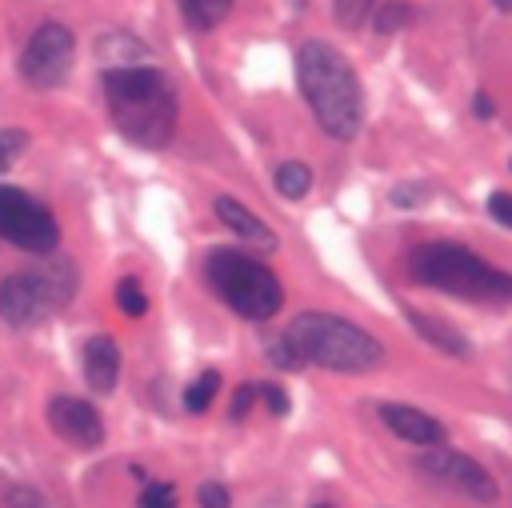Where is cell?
<instances>
[{
    "label": "cell",
    "instance_id": "cell-4",
    "mask_svg": "<svg viewBox=\"0 0 512 508\" xmlns=\"http://www.w3.org/2000/svg\"><path fill=\"white\" fill-rule=\"evenodd\" d=\"M284 336L296 344L304 364H320L328 372H372L384 364V344L336 312H300L288 320Z\"/></svg>",
    "mask_w": 512,
    "mask_h": 508
},
{
    "label": "cell",
    "instance_id": "cell-26",
    "mask_svg": "<svg viewBox=\"0 0 512 508\" xmlns=\"http://www.w3.org/2000/svg\"><path fill=\"white\" fill-rule=\"evenodd\" d=\"M196 500H200V508H228L232 504V496H228V488L220 480H204L196 488Z\"/></svg>",
    "mask_w": 512,
    "mask_h": 508
},
{
    "label": "cell",
    "instance_id": "cell-9",
    "mask_svg": "<svg viewBox=\"0 0 512 508\" xmlns=\"http://www.w3.org/2000/svg\"><path fill=\"white\" fill-rule=\"evenodd\" d=\"M416 468L420 472H428L432 480H440V484H448V488H456V492H464V496H472V500H484V504H492L500 492H496V480L472 460V456H464V452H456V448H444V444H432L428 452H420L416 456Z\"/></svg>",
    "mask_w": 512,
    "mask_h": 508
},
{
    "label": "cell",
    "instance_id": "cell-6",
    "mask_svg": "<svg viewBox=\"0 0 512 508\" xmlns=\"http://www.w3.org/2000/svg\"><path fill=\"white\" fill-rule=\"evenodd\" d=\"M204 276L212 284V292L240 312L244 320H272L284 304V288L276 280V272L236 248H216L204 260Z\"/></svg>",
    "mask_w": 512,
    "mask_h": 508
},
{
    "label": "cell",
    "instance_id": "cell-12",
    "mask_svg": "<svg viewBox=\"0 0 512 508\" xmlns=\"http://www.w3.org/2000/svg\"><path fill=\"white\" fill-rule=\"evenodd\" d=\"M84 380L96 392H112L120 380V344L112 336H88L84 340Z\"/></svg>",
    "mask_w": 512,
    "mask_h": 508
},
{
    "label": "cell",
    "instance_id": "cell-24",
    "mask_svg": "<svg viewBox=\"0 0 512 508\" xmlns=\"http://www.w3.org/2000/svg\"><path fill=\"white\" fill-rule=\"evenodd\" d=\"M4 508H44V496H40L32 484H8Z\"/></svg>",
    "mask_w": 512,
    "mask_h": 508
},
{
    "label": "cell",
    "instance_id": "cell-8",
    "mask_svg": "<svg viewBox=\"0 0 512 508\" xmlns=\"http://www.w3.org/2000/svg\"><path fill=\"white\" fill-rule=\"evenodd\" d=\"M72 32L64 24H40L32 32V40L24 44L20 52V76L32 84V88H56L68 80V68H72Z\"/></svg>",
    "mask_w": 512,
    "mask_h": 508
},
{
    "label": "cell",
    "instance_id": "cell-19",
    "mask_svg": "<svg viewBox=\"0 0 512 508\" xmlns=\"http://www.w3.org/2000/svg\"><path fill=\"white\" fill-rule=\"evenodd\" d=\"M216 392H220V372H204V376H196L192 384H188V392H184V408L188 412H208V404L216 400Z\"/></svg>",
    "mask_w": 512,
    "mask_h": 508
},
{
    "label": "cell",
    "instance_id": "cell-25",
    "mask_svg": "<svg viewBox=\"0 0 512 508\" xmlns=\"http://www.w3.org/2000/svg\"><path fill=\"white\" fill-rule=\"evenodd\" d=\"M136 508H176V488L172 484H148L144 492H140V504Z\"/></svg>",
    "mask_w": 512,
    "mask_h": 508
},
{
    "label": "cell",
    "instance_id": "cell-17",
    "mask_svg": "<svg viewBox=\"0 0 512 508\" xmlns=\"http://www.w3.org/2000/svg\"><path fill=\"white\" fill-rule=\"evenodd\" d=\"M276 192H280L284 200H304V196L312 192V168L300 164V160H284V164L276 168Z\"/></svg>",
    "mask_w": 512,
    "mask_h": 508
},
{
    "label": "cell",
    "instance_id": "cell-27",
    "mask_svg": "<svg viewBox=\"0 0 512 508\" xmlns=\"http://www.w3.org/2000/svg\"><path fill=\"white\" fill-rule=\"evenodd\" d=\"M488 212H492L496 224L512 228V192H492V196H488Z\"/></svg>",
    "mask_w": 512,
    "mask_h": 508
},
{
    "label": "cell",
    "instance_id": "cell-31",
    "mask_svg": "<svg viewBox=\"0 0 512 508\" xmlns=\"http://www.w3.org/2000/svg\"><path fill=\"white\" fill-rule=\"evenodd\" d=\"M472 112H476V116H492V100H488L484 92H476V100H472Z\"/></svg>",
    "mask_w": 512,
    "mask_h": 508
},
{
    "label": "cell",
    "instance_id": "cell-32",
    "mask_svg": "<svg viewBox=\"0 0 512 508\" xmlns=\"http://www.w3.org/2000/svg\"><path fill=\"white\" fill-rule=\"evenodd\" d=\"M492 4H496L500 12H512V0H492Z\"/></svg>",
    "mask_w": 512,
    "mask_h": 508
},
{
    "label": "cell",
    "instance_id": "cell-11",
    "mask_svg": "<svg viewBox=\"0 0 512 508\" xmlns=\"http://www.w3.org/2000/svg\"><path fill=\"white\" fill-rule=\"evenodd\" d=\"M380 420H384L400 440H408V444H416V448L448 444V428H444L436 416H428V412H420V408H412V404H380Z\"/></svg>",
    "mask_w": 512,
    "mask_h": 508
},
{
    "label": "cell",
    "instance_id": "cell-22",
    "mask_svg": "<svg viewBox=\"0 0 512 508\" xmlns=\"http://www.w3.org/2000/svg\"><path fill=\"white\" fill-rule=\"evenodd\" d=\"M268 360L276 364V368H288V372H296V368H304V356L296 352V344L280 332V336H272L268 340Z\"/></svg>",
    "mask_w": 512,
    "mask_h": 508
},
{
    "label": "cell",
    "instance_id": "cell-20",
    "mask_svg": "<svg viewBox=\"0 0 512 508\" xmlns=\"http://www.w3.org/2000/svg\"><path fill=\"white\" fill-rule=\"evenodd\" d=\"M116 304H120L124 316H144V312H148V296H144V288H140L136 276H124V280L116 284Z\"/></svg>",
    "mask_w": 512,
    "mask_h": 508
},
{
    "label": "cell",
    "instance_id": "cell-5",
    "mask_svg": "<svg viewBox=\"0 0 512 508\" xmlns=\"http://www.w3.org/2000/svg\"><path fill=\"white\" fill-rule=\"evenodd\" d=\"M76 292V264L60 252L40 256V264L20 268L0 280V320L12 328H36L56 316Z\"/></svg>",
    "mask_w": 512,
    "mask_h": 508
},
{
    "label": "cell",
    "instance_id": "cell-14",
    "mask_svg": "<svg viewBox=\"0 0 512 508\" xmlns=\"http://www.w3.org/2000/svg\"><path fill=\"white\" fill-rule=\"evenodd\" d=\"M408 324H412V332H420L432 348H440L444 356H456V360H468L472 356V344L452 328V324H444V320H436V316H428V312H408Z\"/></svg>",
    "mask_w": 512,
    "mask_h": 508
},
{
    "label": "cell",
    "instance_id": "cell-28",
    "mask_svg": "<svg viewBox=\"0 0 512 508\" xmlns=\"http://www.w3.org/2000/svg\"><path fill=\"white\" fill-rule=\"evenodd\" d=\"M424 196H428V192H424L420 184H396V188H392V204H396V208H412V204H424Z\"/></svg>",
    "mask_w": 512,
    "mask_h": 508
},
{
    "label": "cell",
    "instance_id": "cell-23",
    "mask_svg": "<svg viewBox=\"0 0 512 508\" xmlns=\"http://www.w3.org/2000/svg\"><path fill=\"white\" fill-rule=\"evenodd\" d=\"M24 148H28V132L24 128H0V172H8Z\"/></svg>",
    "mask_w": 512,
    "mask_h": 508
},
{
    "label": "cell",
    "instance_id": "cell-10",
    "mask_svg": "<svg viewBox=\"0 0 512 508\" xmlns=\"http://www.w3.org/2000/svg\"><path fill=\"white\" fill-rule=\"evenodd\" d=\"M48 424L60 440H68L76 448H100L104 444V420L80 396H52L48 400Z\"/></svg>",
    "mask_w": 512,
    "mask_h": 508
},
{
    "label": "cell",
    "instance_id": "cell-18",
    "mask_svg": "<svg viewBox=\"0 0 512 508\" xmlns=\"http://www.w3.org/2000/svg\"><path fill=\"white\" fill-rule=\"evenodd\" d=\"M372 12H376L372 16V28L380 36H392V32H400L412 20V4L408 0H384V8H372Z\"/></svg>",
    "mask_w": 512,
    "mask_h": 508
},
{
    "label": "cell",
    "instance_id": "cell-3",
    "mask_svg": "<svg viewBox=\"0 0 512 508\" xmlns=\"http://www.w3.org/2000/svg\"><path fill=\"white\" fill-rule=\"evenodd\" d=\"M408 272H412L416 284L436 288V292H448V296H460V300H476V304L512 300V272L492 268L472 248L452 244V240L420 244L408 256Z\"/></svg>",
    "mask_w": 512,
    "mask_h": 508
},
{
    "label": "cell",
    "instance_id": "cell-15",
    "mask_svg": "<svg viewBox=\"0 0 512 508\" xmlns=\"http://www.w3.org/2000/svg\"><path fill=\"white\" fill-rule=\"evenodd\" d=\"M96 60L104 68H132V64H144L148 60V48L132 32H104L96 40Z\"/></svg>",
    "mask_w": 512,
    "mask_h": 508
},
{
    "label": "cell",
    "instance_id": "cell-1",
    "mask_svg": "<svg viewBox=\"0 0 512 508\" xmlns=\"http://www.w3.org/2000/svg\"><path fill=\"white\" fill-rule=\"evenodd\" d=\"M104 100L116 132L136 148H164L176 136V92L152 64L104 68Z\"/></svg>",
    "mask_w": 512,
    "mask_h": 508
},
{
    "label": "cell",
    "instance_id": "cell-7",
    "mask_svg": "<svg viewBox=\"0 0 512 508\" xmlns=\"http://www.w3.org/2000/svg\"><path fill=\"white\" fill-rule=\"evenodd\" d=\"M0 240L32 252V256H48L60 248V224L52 216L48 204H40L32 192L0 184Z\"/></svg>",
    "mask_w": 512,
    "mask_h": 508
},
{
    "label": "cell",
    "instance_id": "cell-13",
    "mask_svg": "<svg viewBox=\"0 0 512 508\" xmlns=\"http://www.w3.org/2000/svg\"><path fill=\"white\" fill-rule=\"evenodd\" d=\"M212 212L220 216V224H228L236 236L252 240L256 248H276V232H272L252 208H244L236 196H216V200H212Z\"/></svg>",
    "mask_w": 512,
    "mask_h": 508
},
{
    "label": "cell",
    "instance_id": "cell-2",
    "mask_svg": "<svg viewBox=\"0 0 512 508\" xmlns=\"http://www.w3.org/2000/svg\"><path fill=\"white\" fill-rule=\"evenodd\" d=\"M296 80H300V92H304L316 124L332 140H352L360 132L364 92H360V80L340 48H332L324 40H304L296 52Z\"/></svg>",
    "mask_w": 512,
    "mask_h": 508
},
{
    "label": "cell",
    "instance_id": "cell-16",
    "mask_svg": "<svg viewBox=\"0 0 512 508\" xmlns=\"http://www.w3.org/2000/svg\"><path fill=\"white\" fill-rule=\"evenodd\" d=\"M228 8H232V0H180V12L188 20V28H196V32H212L228 16Z\"/></svg>",
    "mask_w": 512,
    "mask_h": 508
},
{
    "label": "cell",
    "instance_id": "cell-21",
    "mask_svg": "<svg viewBox=\"0 0 512 508\" xmlns=\"http://www.w3.org/2000/svg\"><path fill=\"white\" fill-rule=\"evenodd\" d=\"M332 8H336V20H340V28H360L368 16H372V8H376V0H332Z\"/></svg>",
    "mask_w": 512,
    "mask_h": 508
},
{
    "label": "cell",
    "instance_id": "cell-29",
    "mask_svg": "<svg viewBox=\"0 0 512 508\" xmlns=\"http://www.w3.org/2000/svg\"><path fill=\"white\" fill-rule=\"evenodd\" d=\"M256 396H260V388H256V384H240V388H236V396H232V420H244Z\"/></svg>",
    "mask_w": 512,
    "mask_h": 508
},
{
    "label": "cell",
    "instance_id": "cell-30",
    "mask_svg": "<svg viewBox=\"0 0 512 508\" xmlns=\"http://www.w3.org/2000/svg\"><path fill=\"white\" fill-rule=\"evenodd\" d=\"M260 396H264V404H268L272 416H288V396H284V388H276V384H260Z\"/></svg>",
    "mask_w": 512,
    "mask_h": 508
}]
</instances>
